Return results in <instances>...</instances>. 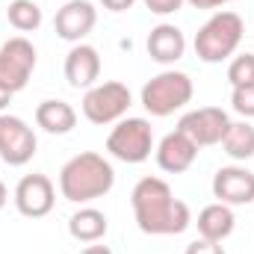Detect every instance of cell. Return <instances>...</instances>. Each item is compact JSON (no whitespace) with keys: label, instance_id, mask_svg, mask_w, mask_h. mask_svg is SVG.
I'll use <instances>...</instances> for the list:
<instances>
[{"label":"cell","instance_id":"obj_1","mask_svg":"<svg viewBox=\"0 0 254 254\" xmlns=\"http://www.w3.org/2000/svg\"><path fill=\"white\" fill-rule=\"evenodd\" d=\"M133 219L148 237H178L192 225L190 204L175 198L163 178H142L130 192Z\"/></svg>","mask_w":254,"mask_h":254},{"label":"cell","instance_id":"obj_2","mask_svg":"<svg viewBox=\"0 0 254 254\" xmlns=\"http://www.w3.org/2000/svg\"><path fill=\"white\" fill-rule=\"evenodd\" d=\"M116 187V169L104 154L83 151L71 157L60 172V192L71 204H89L95 198H104Z\"/></svg>","mask_w":254,"mask_h":254},{"label":"cell","instance_id":"obj_3","mask_svg":"<svg viewBox=\"0 0 254 254\" xmlns=\"http://www.w3.org/2000/svg\"><path fill=\"white\" fill-rule=\"evenodd\" d=\"M243 36H246V24L237 12H228V9L213 12L195 33V57L207 65L225 63L228 57L237 54Z\"/></svg>","mask_w":254,"mask_h":254},{"label":"cell","instance_id":"obj_4","mask_svg":"<svg viewBox=\"0 0 254 254\" xmlns=\"http://www.w3.org/2000/svg\"><path fill=\"white\" fill-rule=\"evenodd\" d=\"M192 95H195V86H192L190 74L169 68L142 86V107L154 119H166V116H175L178 110H184L192 101Z\"/></svg>","mask_w":254,"mask_h":254},{"label":"cell","instance_id":"obj_5","mask_svg":"<svg viewBox=\"0 0 254 254\" xmlns=\"http://www.w3.org/2000/svg\"><path fill=\"white\" fill-rule=\"evenodd\" d=\"M130 104H133V95H130V89L125 83L107 80V83H95L92 89H86L80 110L92 125L104 127L122 122L127 116V110H130Z\"/></svg>","mask_w":254,"mask_h":254},{"label":"cell","instance_id":"obj_6","mask_svg":"<svg viewBox=\"0 0 254 254\" xmlns=\"http://www.w3.org/2000/svg\"><path fill=\"white\" fill-rule=\"evenodd\" d=\"M107 151L122 163H145L154 151V130L148 119H122L107 136Z\"/></svg>","mask_w":254,"mask_h":254},{"label":"cell","instance_id":"obj_7","mask_svg":"<svg viewBox=\"0 0 254 254\" xmlns=\"http://www.w3.org/2000/svg\"><path fill=\"white\" fill-rule=\"evenodd\" d=\"M36 63H39V54L30 39L15 36V39L3 42L0 45V89H6L12 95L21 92L30 83Z\"/></svg>","mask_w":254,"mask_h":254},{"label":"cell","instance_id":"obj_8","mask_svg":"<svg viewBox=\"0 0 254 254\" xmlns=\"http://www.w3.org/2000/svg\"><path fill=\"white\" fill-rule=\"evenodd\" d=\"M39 139L33 127L18 116L0 113V160L6 166H27L36 157Z\"/></svg>","mask_w":254,"mask_h":254},{"label":"cell","instance_id":"obj_9","mask_svg":"<svg viewBox=\"0 0 254 254\" xmlns=\"http://www.w3.org/2000/svg\"><path fill=\"white\" fill-rule=\"evenodd\" d=\"M231 127V119L222 107H201V110H190L187 116H181L178 130L187 133L198 148H210V145H222L225 133Z\"/></svg>","mask_w":254,"mask_h":254},{"label":"cell","instance_id":"obj_10","mask_svg":"<svg viewBox=\"0 0 254 254\" xmlns=\"http://www.w3.org/2000/svg\"><path fill=\"white\" fill-rule=\"evenodd\" d=\"M15 207L21 216L27 219H42L54 210L57 204V190H54V181L42 172H33V175H24L15 187Z\"/></svg>","mask_w":254,"mask_h":254},{"label":"cell","instance_id":"obj_11","mask_svg":"<svg viewBox=\"0 0 254 254\" xmlns=\"http://www.w3.org/2000/svg\"><path fill=\"white\" fill-rule=\"evenodd\" d=\"M213 195L228 207L254 204V172L246 166H222L213 175Z\"/></svg>","mask_w":254,"mask_h":254},{"label":"cell","instance_id":"obj_12","mask_svg":"<svg viewBox=\"0 0 254 254\" xmlns=\"http://www.w3.org/2000/svg\"><path fill=\"white\" fill-rule=\"evenodd\" d=\"M95 24H98V9L89 0H68L54 18L57 36L65 42H74V45H80L95 30Z\"/></svg>","mask_w":254,"mask_h":254},{"label":"cell","instance_id":"obj_13","mask_svg":"<svg viewBox=\"0 0 254 254\" xmlns=\"http://www.w3.org/2000/svg\"><path fill=\"white\" fill-rule=\"evenodd\" d=\"M198 157V145L192 142L187 133L175 130V133H166L157 145V166L169 175H181L187 172Z\"/></svg>","mask_w":254,"mask_h":254},{"label":"cell","instance_id":"obj_14","mask_svg":"<svg viewBox=\"0 0 254 254\" xmlns=\"http://www.w3.org/2000/svg\"><path fill=\"white\" fill-rule=\"evenodd\" d=\"M145 48H148V57L157 65H175L178 60H184V54H187V36L175 24H157L148 33Z\"/></svg>","mask_w":254,"mask_h":254},{"label":"cell","instance_id":"obj_15","mask_svg":"<svg viewBox=\"0 0 254 254\" xmlns=\"http://www.w3.org/2000/svg\"><path fill=\"white\" fill-rule=\"evenodd\" d=\"M101 77V57L92 45H74L65 57V80L71 89H92Z\"/></svg>","mask_w":254,"mask_h":254},{"label":"cell","instance_id":"obj_16","mask_svg":"<svg viewBox=\"0 0 254 254\" xmlns=\"http://www.w3.org/2000/svg\"><path fill=\"white\" fill-rule=\"evenodd\" d=\"M195 225H198V234H201V240L222 243V240H228V237L234 234L237 216H234V210H231L228 204H222V201H213V204H207V207L198 213Z\"/></svg>","mask_w":254,"mask_h":254},{"label":"cell","instance_id":"obj_17","mask_svg":"<svg viewBox=\"0 0 254 254\" xmlns=\"http://www.w3.org/2000/svg\"><path fill=\"white\" fill-rule=\"evenodd\" d=\"M110 231L107 216L98 207H80L71 219H68V234L77 243H101Z\"/></svg>","mask_w":254,"mask_h":254},{"label":"cell","instance_id":"obj_18","mask_svg":"<svg viewBox=\"0 0 254 254\" xmlns=\"http://www.w3.org/2000/svg\"><path fill=\"white\" fill-rule=\"evenodd\" d=\"M36 125L42 127L45 133L65 136L77 125V110L71 104H65V101H42L36 107Z\"/></svg>","mask_w":254,"mask_h":254},{"label":"cell","instance_id":"obj_19","mask_svg":"<svg viewBox=\"0 0 254 254\" xmlns=\"http://www.w3.org/2000/svg\"><path fill=\"white\" fill-rule=\"evenodd\" d=\"M222 148L231 160L237 163H246L254 157V127L249 122H231L225 139H222Z\"/></svg>","mask_w":254,"mask_h":254},{"label":"cell","instance_id":"obj_20","mask_svg":"<svg viewBox=\"0 0 254 254\" xmlns=\"http://www.w3.org/2000/svg\"><path fill=\"white\" fill-rule=\"evenodd\" d=\"M6 18L18 33H33L42 27V9L36 0H12L6 9Z\"/></svg>","mask_w":254,"mask_h":254},{"label":"cell","instance_id":"obj_21","mask_svg":"<svg viewBox=\"0 0 254 254\" xmlns=\"http://www.w3.org/2000/svg\"><path fill=\"white\" fill-rule=\"evenodd\" d=\"M228 83L234 89L254 83V54H240V57L231 60V65H228Z\"/></svg>","mask_w":254,"mask_h":254},{"label":"cell","instance_id":"obj_22","mask_svg":"<svg viewBox=\"0 0 254 254\" xmlns=\"http://www.w3.org/2000/svg\"><path fill=\"white\" fill-rule=\"evenodd\" d=\"M231 107H234V113H240L243 119H254V83L237 86V89L231 92Z\"/></svg>","mask_w":254,"mask_h":254},{"label":"cell","instance_id":"obj_23","mask_svg":"<svg viewBox=\"0 0 254 254\" xmlns=\"http://www.w3.org/2000/svg\"><path fill=\"white\" fill-rule=\"evenodd\" d=\"M184 254H225V249H222V243H213V240H195L187 246Z\"/></svg>","mask_w":254,"mask_h":254},{"label":"cell","instance_id":"obj_24","mask_svg":"<svg viewBox=\"0 0 254 254\" xmlns=\"http://www.w3.org/2000/svg\"><path fill=\"white\" fill-rule=\"evenodd\" d=\"M187 0H145V6L154 12V15H172L184 6Z\"/></svg>","mask_w":254,"mask_h":254},{"label":"cell","instance_id":"obj_25","mask_svg":"<svg viewBox=\"0 0 254 254\" xmlns=\"http://www.w3.org/2000/svg\"><path fill=\"white\" fill-rule=\"evenodd\" d=\"M133 3L136 0H101V6L110 12H127V9H133Z\"/></svg>","mask_w":254,"mask_h":254},{"label":"cell","instance_id":"obj_26","mask_svg":"<svg viewBox=\"0 0 254 254\" xmlns=\"http://www.w3.org/2000/svg\"><path fill=\"white\" fill-rule=\"evenodd\" d=\"M192 9H219V6H228L234 0H187Z\"/></svg>","mask_w":254,"mask_h":254},{"label":"cell","instance_id":"obj_27","mask_svg":"<svg viewBox=\"0 0 254 254\" xmlns=\"http://www.w3.org/2000/svg\"><path fill=\"white\" fill-rule=\"evenodd\" d=\"M80 254H113V249H110V246H95V243H92L89 249H83Z\"/></svg>","mask_w":254,"mask_h":254},{"label":"cell","instance_id":"obj_28","mask_svg":"<svg viewBox=\"0 0 254 254\" xmlns=\"http://www.w3.org/2000/svg\"><path fill=\"white\" fill-rule=\"evenodd\" d=\"M9 104H12V92H6V89H0V113H3V110H6Z\"/></svg>","mask_w":254,"mask_h":254},{"label":"cell","instance_id":"obj_29","mask_svg":"<svg viewBox=\"0 0 254 254\" xmlns=\"http://www.w3.org/2000/svg\"><path fill=\"white\" fill-rule=\"evenodd\" d=\"M6 201H9V190H6V184L0 181V210L6 207Z\"/></svg>","mask_w":254,"mask_h":254}]
</instances>
